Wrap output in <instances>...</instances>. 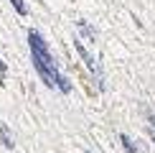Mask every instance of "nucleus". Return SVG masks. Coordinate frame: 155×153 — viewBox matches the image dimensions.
Returning a JSON list of instances; mask_svg holds the SVG:
<instances>
[{
	"mask_svg": "<svg viewBox=\"0 0 155 153\" xmlns=\"http://www.w3.org/2000/svg\"><path fill=\"white\" fill-rule=\"evenodd\" d=\"M120 140H122V148H125V153H143V151L137 148V143H135L130 135H125V133H122V135H120Z\"/></svg>",
	"mask_w": 155,
	"mask_h": 153,
	"instance_id": "4",
	"label": "nucleus"
},
{
	"mask_svg": "<svg viewBox=\"0 0 155 153\" xmlns=\"http://www.w3.org/2000/svg\"><path fill=\"white\" fill-rule=\"evenodd\" d=\"M76 28L81 31V36L87 38V41H92V43H97V31L92 28V25H89L87 21H76Z\"/></svg>",
	"mask_w": 155,
	"mask_h": 153,
	"instance_id": "3",
	"label": "nucleus"
},
{
	"mask_svg": "<svg viewBox=\"0 0 155 153\" xmlns=\"http://www.w3.org/2000/svg\"><path fill=\"white\" fill-rule=\"evenodd\" d=\"M0 138H3L5 148H13V145H15V140H13V135H10V127L5 125V123H0Z\"/></svg>",
	"mask_w": 155,
	"mask_h": 153,
	"instance_id": "5",
	"label": "nucleus"
},
{
	"mask_svg": "<svg viewBox=\"0 0 155 153\" xmlns=\"http://www.w3.org/2000/svg\"><path fill=\"white\" fill-rule=\"evenodd\" d=\"M10 5L15 8V13H18V15H28V8H25V3H23V0H10Z\"/></svg>",
	"mask_w": 155,
	"mask_h": 153,
	"instance_id": "6",
	"label": "nucleus"
},
{
	"mask_svg": "<svg viewBox=\"0 0 155 153\" xmlns=\"http://www.w3.org/2000/svg\"><path fill=\"white\" fill-rule=\"evenodd\" d=\"M143 112H145V117H147V123H150V130L155 133V112L150 110V107H143Z\"/></svg>",
	"mask_w": 155,
	"mask_h": 153,
	"instance_id": "7",
	"label": "nucleus"
},
{
	"mask_svg": "<svg viewBox=\"0 0 155 153\" xmlns=\"http://www.w3.org/2000/svg\"><path fill=\"white\" fill-rule=\"evenodd\" d=\"M0 84H5V64L0 59Z\"/></svg>",
	"mask_w": 155,
	"mask_h": 153,
	"instance_id": "8",
	"label": "nucleus"
},
{
	"mask_svg": "<svg viewBox=\"0 0 155 153\" xmlns=\"http://www.w3.org/2000/svg\"><path fill=\"white\" fill-rule=\"evenodd\" d=\"M74 49H76V54L81 56V61L87 64V69L92 72V76L97 79V84H99V89H104V74H102V69H99V64H97V59H94L92 54H89L87 49H84L81 38H76V41H74Z\"/></svg>",
	"mask_w": 155,
	"mask_h": 153,
	"instance_id": "2",
	"label": "nucleus"
},
{
	"mask_svg": "<svg viewBox=\"0 0 155 153\" xmlns=\"http://www.w3.org/2000/svg\"><path fill=\"white\" fill-rule=\"evenodd\" d=\"M150 138H153V143H155V133H153V130H150Z\"/></svg>",
	"mask_w": 155,
	"mask_h": 153,
	"instance_id": "9",
	"label": "nucleus"
},
{
	"mask_svg": "<svg viewBox=\"0 0 155 153\" xmlns=\"http://www.w3.org/2000/svg\"><path fill=\"white\" fill-rule=\"evenodd\" d=\"M28 49H31V59H33V66H36V74L41 76V82L51 89L59 87L61 92H71V82L66 79L59 66H56L54 56H51V49L48 43L43 41V36L38 33L36 28L28 31Z\"/></svg>",
	"mask_w": 155,
	"mask_h": 153,
	"instance_id": "1",
	"label": "nucleus"
}]
</instances>
